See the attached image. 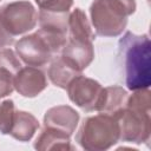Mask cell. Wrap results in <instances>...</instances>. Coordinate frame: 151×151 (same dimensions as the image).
Segmentation results:
<instances>
[{
    "mask_svg": "<svg viewBox=\"0 0 151 151\" xmlns=\"http://www.w3.org/2000/svg\"><path fill=\"white\" fill-rule=\"evenodd\" d=\"M61 57L83 72L94 59L93 44L92 41L67 39V42L61 50Z\"/></svg>",
    "mask_w": 151,
    "mask_h": 151,
    "instance_id": "11",
    "label": "cell"
},
{
    "mask_svg": "<svg viewBox=\"0 0 151 151\" xmlns=\"http://www.w3.org/2000/svg\"><path fill=\"white\" fill-rule=\"evenodd\" d=\"M79 74H81V72L61 55L55 58L48 68V78L52 84L65 90L72 79Z\"/></svg>",
    "mask_w": 151,
    "mask_h": 151,
    "instance_id": "13",
    "label": "cell"
},
{
    "mask_svg": "<svg viewBox=\"0 0 151 151\" xmlns=\"http://www.w3.org/2000/svg\"><path fill=\"white\" fill-rule=\"evenodd\" d=\"M151 93L149 88L134 90L127 96L125 106L116 111L119 127V140L132 144L149 142L151 133Z\"/></svg>",
    "mask_w": 151,
    "mask_h": 151,
    "instance_id": "2",
    "label": "cell"
},
{
    "mask_svg": "<svg viewBox=\"0 0 151 151\" xmlns=\"http://www.w3.org/2000/svg\"><path fill=\"white\" fill-rule=\"evenodd\" d=\"M47 86L45 73L34 66L21 67L14 76V90L22 97L33 98Z\"/></svg>",
    "mask_w": 151,
    "mask_h": 151,
    "instance_id": "9",
    "label": "cell"
},
{
    "mask_svg": "<svg viewBox=\"0 0 151 151\" xmlns=\"http://www.w3.org/2000/svg\"><path fill=\"white\" fill-rule=\"evenodd\" d=\"M127 92L122 86L113 85L109 87H104L97 111L101 113H114L116 111L120 110L125 106L126 99H127Z\"/></svg>",
    "mask_w": 151,
    "mask_h": 151,
    "instance_id": "15",
    "label": "cell"
},
{
    "mask_svg": "<svg viewBox=\"0 0 151 151\" xmlns=\"http://www.w3.org/2000/svg\"><path fill=\"white\" fill-rule=\"evenodd\" d=\"M15 52L27 66L34 67L46 65L54 54L46 39L38 31L19 39L15 42Z\"/></svg>",
    "mask_w": 151,
    "mask_h": 151,
    "instance_id": "7",
    "label": "cell"
},
{
    "mask_svg": "<svg viewBox=\"0 0 151 151\" xmlns=\"http://www.w3.org/2000/svg\"><path fill=\"white\" fill-rule=\"evenodd\" d=\"M77 143L87 151H105L119 142V127L113 114L99 113L84 119Z\"/></svg>",
    "mask_w": 151,
    "mask_h": 151,
    "instance_id": "4",
    "label": "cell"
},
{
    "mask_svg": "<svg viewBox=\"0 0 151 151\" xmlns=\"http://www.w3.org/2000/svg\"><path fill=\"white\" fill-rule=\"evenodd\" d=\"M79 123V113L67 105L51 107L44 116V125L72 136Z\"/></svg>",
    "mask_w": 151,
    "mask_h": 151,
    "instance_id": "10",
    "label": "cell"
},
{
    "mask_svg": "<svg viewBox=\"0 0 151 151\" xmlns=\"http://www.w3.org/2000/svg\"><path fill=\"white\" fill-rule=\"evenodd\" d=\"M14 76L5 68H0V98L9 96L14 90Z\"/></svg>",
    "mask_w": 151,
    "mask_h": 151,
    "instance_id": "20",
    "label": "cell"
},
{
    "mask_svg": "<svg viewBox=\"0 0 151 151\" xmlns=\"http://www.w3.org/2000/svg\"><path fill=\"white\" fill-rule=\"evenodd\" d=\"M0 1H1V0H0Z\"/></svg>",
    "mask_w": 151,
    "mask_h": 151,
    "instance_id": "22",
    "label": "cell"
},
{
    "mask_svg": "<svg viewBox=\"0 0 151 151\" xmlns=\"http://www.w3.org/2000/svg\"><path fill=\"white\" fill-rule=\"evenodd\" d=\"M103 88L97 80L79 74L67 85L66 91L72 103L86 112H92L97 111Z\"/></svg>",
    "mask_w": 151,
    "mask_h": 151,
    "instance_id": "8",
    "label": "cell"
},
{
    "mask_svg": "<svg viewBox=\"0 0 151 151\" xmlns=\"http://www.w3.org/2000/svg\"><path fill=\"white\" fill-rule=\"evenodd\" d=\"M39 129L38 119L29 112L15 111L13 125L9 134L19 142H28Z\"/></svg>",
    "mask_w": 151,
    "mask_h": 151,
    "instance_id": "14",
    "label": "cell"
},
{
    "mask_svg": "<svg viewBox=\"0 0 151 151\" xmlns=\"http://www.w3.org/2000/svg\"><path fill=\"white\" fill-rule=\"evenodd\" d=\"M68 14V12L57 13L39 11L38 21L40 28L38 32L46 39L54 53L60 52L67 42Z\"/></svg>",
    "mask_w": 151,
    "mask_h": 151,
    "instance_id": "6",
    "label": "cell"
},
{
    "mask_svg": "<svg viewBox=\"0 0 151 151\" xmlns=\"http://www.w3.org/2000/svg\"><path fill=\"white\" fill-rule=\"evenodd\" d=\"M14 44V37H12L0 24V48L7 47Z\"/></svg>",
    "mask_w": 151,
    "mask_h": 151,
    "instance_id": "21",
    "label": "cell"
},
{
    "mask_svg": "<svg viewBox=\"0 0 151 151\" xmlns=\"http://www.w3.org/2000/svg\"><path fill=\"white\" fill-rule=\"evenodd\" d=\"M70 134L64 131L45 126L34 142V149L40 151L48 150H73Z\"/></svg>",
    "mask_w": 151,
    "mask_h": 151,
    "instance_id": "12",
    "label": "cell"
},
{
    "mask_svg": "<svg viewBox=\"0 0 151 151\" xmlns=\"http://www.w3.org/2000/svg\"><path fill=\"white\" fill-rule=\"evenodd\" d=\"M21 67L18 55L11 48H0V68H5L15 74Z\"/></svg>",
    "mask_w": 151,
    "mask_h": 151,
    "instance_id": "18",
    "label": "cell"
},
{
    "mask_svg": "<svg viewBox=\"0 0 151 151\" xmlns=\"http://www.w3.org/2000/svg\"><path fill=\"white\" fill-rule=\"evenodd\" d=\"M118 64L129 90L149 88L151 84V44L147 34L126 32L118 42Z\"/></svg>",
    "mask_w": 151,
    "mask_h": 151,
    "instance_id": "1",
    "label": "cell"
},
{
    "mask_svg": "<svg viewBox=\"0 0 151 151\" xmlns=\"http://www.w3.org/2000/svg\"><path fill=\"white\" fill-rule=\"evenodd\" d=\"M68 39L93 41L94 33L83 9L76 8L68 14Z\"/></svg>",
    "mask_w": 151,
    "mask_h": 151,
    "instance_id": "16",
    "label": "cell"
},
{
    "mask_svg": "<svg viewBox=\"0 0 151 151\" xmlns=\"http://www.w3.org/2000/svg\"><path fill=\"white\" fill-rule=\"evenodd\" d=\"M41 11L46 12H68L73 5V0H34Z\"/></svg>",
    "mask_w": 151,
    "mask_h": 151,
    "instance_id": "19",
    "label": "cell"
},
{
    "mask_svg": "<svg viewBox=\"0 0 151 151\" xmlns=\"http://www.w3.org/2000/svg\"><path fill=\"white\" fill-rule=\"evenodd\" d=\"M37 22L38 13L29 1H13L0 7V24L12 37L32 31Z\"/></svg>",
    "mask_w": 151,
    "mask_h": 151,
    "instance_id": "5",
    "label": "cell"
},
{
    "mask_svg": "<svg viewBox=\"0 0 151 151\" xmlns=\"http://www.w3.org/2000/svg\"><path fill=\"white\" fill-rule=\"evenodd\" d=\"M136 11V0H94L90 7L91 21L97 35L117 37Z\"/></svg>",
    "mask_w": 151,
    "mask_h": 151,
    "instance_id": "3",
    "label": "cell"
},
{
    "mask_svg": "<svg viewBox=\"0 0 151 151\" xmlns=\"http://www.w3.org/2000/svg\"><path fill=\"white\" fill-rule=\"evenodd\" d=\"M15 106L13 100H4L0 103V132L2 134H9L14 116H15Z\"/></svg>",
    "mask_w": 151,
    "mask_h": 151,
    "instance_id": "17",
    "label": "cell"
}]
</instances>
